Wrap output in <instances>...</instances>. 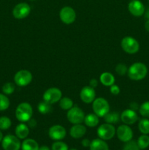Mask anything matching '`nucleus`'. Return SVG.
Returning <instances> with one entry per match:
<instances>
[{"label":"nucleus","mask_w":149,"mask_h":150,"mask_svg":"<svg viewBox=\"0 0 149 150\" xmlns=\"http://www.w3.org/2000/svg\"><path fill=\"white\" fill-rule=\"evenodd\" d=\"M129 78L133 81H140L145 79L148 74V68L142 62H135L131 64L127 71Z\"/></svg>","instance_id":"f257e3e1"},{"label":"nucleus","mask_w":149,"mask_h":150,"mask_svg":"<svg viewBox=\"0 0 149 150\" xmlns=\"http://www.w3.org/2000/svg\"><path fill=\"white\" fill-rule=\"evenodd\" d=\"M33 109L32 105L28 103H21L18 105L15 110V117L18 121L26 122L32 119Z\"/></svg>","instance_id":"f03ea898"},{"label":"nucleus","mask_w":149,"mask_h":150,"mask_svg":"<svg viewBox=\"0 0 149 150\" xmlns=\"http://www.w3.org/2000/svg\"><path fill=\"white\" fill-rule=\"evenodd\" d=\"M93 112L99 117H104L110 111V105L103 98H98L93 101L92 104Z\"/></svg>","instance_id":"7ed1b4c3"},{"label":"nucleus","mask_w":149,"mask_h":150,"mask_svg":"<svg viewBox=\"0 0 149 150\" xmlns=\"http://www.w3.org/2000/svg\"><path fill=\"white\" fill-rule=\"evenodd\" d=\"M121 48L127 54H134L138 52L140 49V44L136 39L132 37H125L121 42Z\"/></svg>","instance_id":"20e7f679"},{"label":"nucleus","mask_w":149,"mask_h":150,"mask_svg":"<svg viewBox=\"0 0 149 150\" xmlns=\"http://www.w3.org/2000/svg\"><path fill=\"white\" fill-rule=\"evenodd\" d=\"M67 120L73 125L81 124L84 121L85 114L81 108L77 106H73L68 110L67 114Z\"/></svg>","instance_id":"39448f33"},{"label":"nucleus","mask_w":149,"mask_h":150,"mask_svg":"<svg viewBox=\"0 0 149 150\" xmlns=\"http://www.w3.org/2000/svg\"><path fill=\"white\" fill-rule=\"evenodd\" d=\"M1 146L4 150H19L21 148V144L17 136L7 135L3 138Z\"/></svg>","instance_id":"423d86ee"},{"label":"nucleus","mask_w":149,"mask_h":150,"mask_svg":"<svg viewBox=\"0 0 149 150\" xmlns=\"http://www.w3.org/2000/svg\"><path fill=\"white\" fill-rule=\"evenodd\" d=\"M115 134V129L111 124L105 123L102 125L97 129V135L99 139L104 141L110 140L112 139Z\"/></svg>","instance_id":"0eeeda50"},{"label":"nucleus","mask_w":149,"mask_h":150,"mask_svg":"<svg viewBox=\"0 0 149 150\" xmlns=\"http://www.w3.org/2000/svg\"><path fill=\"white\" fill-rule=\"evenodd\" d=\"M32 81V75L29 70H21L15 73L14 76V81L19 86H26L29 85Z\"/></svg>","instance_id":"6e6552de"},{"label":"nucleus","mask_w":149,"mask_h":150,"mask_svg":"<svg viewBox=\"0 0 149 150\" xmlns=\"http://www.w3.org/2000/svg\"><path fill=\"white\" fill-rule=\"evenodd\" d=\"M62 93L58 88L52 87L47 89L43 94V100L50 104H53L61 100Z\"/></svg>","instance_id":"1a4fd4ad"},{"label":"nucleus","mask_w":149,"mask_h":150,"mask_svg":"<svg viewBox=\"0 0 149 150\" xmlns=\"http://www.w3.org/2000/svg\"><path fill=\"white\" fill-rule=\"evenodd\" d=\"M59 17L61 21L65 24H71L74 23L76 19V13L71 7H64L59 13Z\"/></svg>","instance_id":"9d476101"},{"label":"nucleus","mask_w":149,"mask_h":150,"mask_svg":"<svg viewBox=\"0 0 149 150\" xmlns=\"http://www.w3.org/2000/svg\"><path fill=\"white\" fill-rule=\"evenodd\" d=\"M31 12V7L27 3H19L15 6L13 10L14 18L17 19H23L27 17Z\"/></svg>","instance_id":"9b49d317"},{"label":"nucleus","mask_w":149,"mask_h":150,"mask_svg":"<svg viewBox=\"0 0 149 150\" xmlns=\"http://www.w3.org/2000/svg\"><path fill=\"white\" fill-rule=\"evenodd\" d=\"M116 134L118 139L123 142H129L133 138V131L127 125H122L118 127Z\"/></svg>","instance_id":"f8f14e48"},{"label":"nucleus","mask_w":149,"mask_h":150,"mask_svg":"<svg viewBox=\"0 0 149 150\" xmlns=\"http://www.w3.org/2000/svg\"><path fill=\"white\" fill-rule=\"evenodd\" d=\"M67 131L63 126L56 125L50 127L48 135L51 139L54 141H61L65 138Z\"/></svg>","instance_id":"ddd939ff"},{"label":"nucleus","mask_w":149,"mask_h":150,"mask_svg":"<svg viewBox=\"0 0 149 150\" xmlns=\"http://www.w3.org/2000/svg\"><path fill=\"white\" fill-rule=\"evenodd\" d=\"M128 10L132 16L140 17L144 14L145 9L144 4L140 0H132L129 3Z\"/></svg>","instance_id":"4468645a"},{"label":"nucleus","mask_w":149,"mask_h":150,"mask_svg":"<svg viewBox=\"0 0 149 150\" xmlns=\"http://www.w3.org/2000/svg\"><path fill=\"white\" fill-rule=\"evenodd\" d=\"M80 97L81 100L85 103H91L96 97L94 88H92L90 86H84L80 91Z\"/></svg>","instance_id":"2eb2a0df"},{"label":"nucleus","mask_w":149,"mask_h":150,"mask_svg":"<svg viewBox=\"0 0 149 150\" xmlns=\"http://www.w3.org/2000/svg\"><path fill=\"white\" fill-rule=\"evenodd\" d=\"M121 120L123 122L127 125H133L138 120V116L134 110L126 109L122 112L121 115Z\"/></svg>","instance_id":"dca6fc26"},{"label":"nucleus","mask_w":149,"mask_h":150,"mask_svg":"<svg viewBox=\"0 0 149 150\" xmlns=\"http://www.w3.org/2000/svg\"><path fill=\"white\" fill-rule=\"evenodd\" d=\"M86 133V127L81 124L74 125L70 130V134L73 139H80Z\"/></svg>","instance_id":"f3484780"},{"label":"nucleus","mask_w":149,"mask_h":150,"mask_svg":"<svg viewBox=\"0 0 149 150\" xmlns=\"http://www.w3.org/2000/svg\"><path fill=\"white\" fill-rule=\"evenodd\" d=\"M90 150H109L108 144L101 139H96L91 142Z\"/></svg>","instance_id":"a211bd4d"},{"label":"nucleus","mask_w":149,"mask_h":150,"mask_svg":"<svg viewBox=\"0 0 149 150\" xmlns=\"http://www.w3.org/2000/svg\"><path fill=\"white\" fill-rule=\"evenodd\" d=\"M15 135L19 139H26L29 134V126L23 124V123H20L16 127L15 130Z\"/></svg>","instance_id":"6ab92c4d"},{"label":"nucleus","mask_w":149,"mask_h":150,"mask_svg":"<svg viewBox=\"0 0 149 150\" xmlns=\"http://www.w3.org/2000/svg\"><path fill=\"white\" fill-rule=\"evenodd\" d=\"M101 83L105 86H110L115 83V77L113 75L108 72H105L102 73L99 78Z\"/></svg>","instance_id":"aec40b11"},{"label":"nucleus","mask_w":149,"mask_h":150,"mask_svg":"<svg viewBox=\"0 0 149 150\" xmlns=\"http://www.w3.org/2000/svg\"><path fill=\"white\" fill-rule=\"evenodd\" d=\"M84 123L86 126L89 127H96L99 122V117L95 114H89L88 115L85 116Z\"/></svg>","instance_id":"412c9836"},{"label":"nucleus","mask_w":149,"mask_h":150,"mask_svg":"<svg viewBox=\"0 0 149 150\" xmlns=\"http://www.w3.org/2000/svg\"><path fill=\"white\" fill-rule=\"evenodd\" d=\"M37 142L32 139H25L21 144L22 150H39Z\"/></svg>","instance_id":"4be33fe9"},{"label":"nucleus","mask_w":149,"mask_h":150,"mask_svg":"<svg viewBox=\"0 0 149 150\" xmlns=\"http://www.w3.org/2000/svg\"><path fill=\"white\" fill-rule=\"evenodd\" d=\"M105 121L108 124H116L120 120V115L118 112H108L106 115L104 117Z\"/></svg>","instance_id":"5701e85b"},{"label":"nucleus","mask_w":149,"mask_h":150,"mask_svg":"<svg viewBox=\"0 0 149 150\" xmlns=\"http://www.w3.org/2000/svg\"><path fill=\"white\" fill-rule=\"evenodd\" d=\"M37 110L42 114H46L51 112L53 110V108L51 104L48 103L43 100V102H41L38 104Z\"/></svg>","instance_id":"b1692460"},{"label":"nucleus","mask_w":149,"mask_h":150,"mask_svg":"<svg viewBox=\"0 0 149 150\" xmlns=\"http://www.w3.org/2000/svg\"><path fill=\"white\" fill-rule=\"evenodd\" d=\"M138 128L140 133L143 134H149V120L144 118L142 119L138 124Z\"/></svg>","instance_id":"393cba45"},{"label":"nucleus","mask_w":149,"mask_h":150,"mask_svg":"<svg viewBox=\"0 0 149 150\" xmlns=\"http://www.w3.org/2000/svg\"><path fill=\"white\" fill-rule=\"evenodd\" d=\"M59 106L63 110H70L73 107V101L67 97L61 98L59 100Z\"/></svg>","instance_id":"a878e982"},{"label":"nucleus","mask_w":149,"mask_h":150,"mask_svg":"<svg viewBox=\"0 0 149 150\" xmlns=\"http://www.w3.org/2000/svg\"><path fill=\"white\" fill-rule=\"evenodd\" d=\"M140 149H145L149 146V136L148 135L143 134L138 138L137 142Z\"/></svg>","instance_id":"bb28decb"},{"label":"nucleus","mask_w":149,"mask_h":150,"mask_svg":"<svg viewBox=\"0 0 149 150\" xmlns=\"http://www.w3.org/2000/svg\"><path fill=\"white\" fill-rule=\"evenodd\" d=\"M139 112L142 117L145 118L149 117V101H146L142 103L139 108Z\"/></svg>","instance_id":"cd10ccee"},{"label":"nucleus","mask_w":149,"mask_h":150,"mask_svg":"<svg viewBox=\"0 0 149 150\" xmlns=\"http://www.w3.org/2000/svg\"><path fill=\"white\" fill-rule=\"evenodd\" d=\"M10 106V100L5 95L0 93V111H5Z\"/></svg>","instance_id":"c85d7f7f"},{"label":"nucleus","mask_w":149,"mask_h":150,"mask_svg":"<svg viewBox=\"0 0 149 150\" xmlns=\"http://www.w3.org/2000/svg\"><path fill=\"white\" fill-rule=\"evenodd\" d=\"M12 122L10 118L7 117H0V130H7L11 126Z\"/></svg>","instance_id":"c756f323"},{"label":"nucleus","mask_w":149,"mask_h":150,"mask_svg":"<svg viewBox=\"0 0 149 150\" xmlns=\"http://www.w3.org/2000/svg\"><path fill=\"white\" fill-rule=\"evenodd\" d=\"M15 89V86L11 82L4 83V86H2V92H4V95H11L14 92Z\"/></svg>","instance_id":"7c9ffc66"},{"label":"nucleus","mask_w":149,"mask_h":150,"mask_svg":"<svg viewBox=\"0 0 149 150\" xmlns=\"http://www.w3.org/2000/svg\"><path fill=\"white\" fill-rule=\"evenodd\" d=\"M138 144H137V142L135 141H129V142H126L124 144L123 150H140Z\"/></svg>","instance_id":"2f4dec72"},{"label":"nucleus","mask_w":149,"mask_h":150,"mask_svg":"<svg viewBox=\"0 0 149 150\" xmlns=\"http://www.w3.org/2000/svg\"><path fill=\"white\" fill-rule=\"evenodd\" d=\"M127 71H128L127 67L124 64H122V63L118 64L115 67V72L117 73V74L121 76H125L127 74Z\"/></svg>","instance_id":"473e14b6"},{"label":"nucleus","mask_w":149,"mask_h":150,"mask_svg":"<svg viewBox=\"0 0 149 150\" xmlns=\"http://www.w3.org/2000/svg\"><path fill=\"white\" fill-rule=\"evenodd\" d=\"M52 150H68V146L64 142L56 141V142L53 144Z\"/></svg>","instance_id":"72a5a7b5"},{"label":"nucleus","mask_w":149,"mask_h":150,"mask_svg":"<svg viewBox=\"0 0 149 150\" xmlns=\"http://www.w3.org/2000/svg\"><path fill=\"white\" fill-rule=\"evenodd\" d=\"M110 91L111 94H112L113 95H118L120 93V88L118 87V85L113 84L110 86Z\"/></svg>","instance_id":"f704fd0d"},{"label":"nucleus","mask_w":149,"mask_h":150,"mask_svg":"<svg viewBox=\"0 0 149 150\" xmlns=\"http://www.w3.org/2000/svg\"><path fill=\"white\" fill-rule=\"evenodd\" d=\"M27 122L29 127H31V128H35L36 127L37 121L35 120H34V119H30Z\"/></svg>","instance_id":"c9c22d12"},{"label":"nucleus","mask_w":149,"mask_h":150,"mask_svg":"<svg viewBox=\"0 0 149 150\" xmlns=\"http://www.w3.org/2000/svg\"><path fill=\"white\" fill-rule=\"evenodd\" d=\"M97 85H98V81L95 79H92L90 81V82H89V86H91L92 88L96 87Z\"/></svg>","instance_id":"e433bc0d"},{"label":"nucleus","mask_w":149,"mask_h":150,"mask_svg":"<svg viewBox=\"0 0 149 150\" xmlns=\"http://www.w3.org/2000/svg\"><path fill=\"white\" fill-rule=\"evenodd\" d=\"M81 144L82 145H83V146H84V147H89L91 144V142L89 140V139H85L82 141Z\"/></svg>","instance_id":"4c0bfd02"},{"label":"nucleus","mask_w":149,"mask_h":150,"mask_svg":"<svg viewBox=\"0 0 149 150\" xmlns=\"http://www.w3.org/2000/svg\"><path fill=\"white\" fill-rule=\"evenodd\" d=\"M139 108H140V106H139V105L137 103L133 102L130 103V108H131V110L136 111V110H139Z\"/></svg>","instance_id":"58836bf2"},{"label":"nucleus","mask_w":149,"mask_h":150,"mask_svg":"<svg viewBox=\"0 0 149 150\" xmlns=\"http://www.w3.org/2000/svg\"><path fill=\"white\" fill-rule=\"evenodd\" d=\"M145 30L147 32H149V19H148L147 21L145 23Z\"/></svg>","instance_id":"ea45409f"},{"label":"nucleus","mask_w":149,"mask_h":150,"mask_svg":"<svg viewBox=\"0 0 149 150\" xmlns=\"http://www.w3.org/2000/svg\"><path fill=\"white\" fill-rule=\"evenodd\" d=\"M145 18L147 19H149V8L147 9V10H145Z\"/></svg>","instance_id":"a19ab883"},{"label":"nucleus","mask_w":149,"mask_h":150,"mask_svg":"<svg viewBox=\"0 0 149 150\" xmlns=\"http://www.w3.org/2000/svg\"><path fill=\"white\" fill-rule=\"evenodd\" d=\"M39 150H51L50 148L47 146H42L39 148Z\"/></svg>","instance_id":"79ce46f5"},{"label":"nucleus","mask_w":149,"mask_h":150,"mask_svg":"<svg viewBox=\"0 0 149 150\" xmlns=\"http://www.w3.org/2000/svg\"><path fill=\"white\" fill-rule=\"evenodd\" d=\"M2 139H3V134H2V133L1 132V130H0V142L2 141Z\"/></svg>","instance_id":"37998d69"},{"label":"nucleus","mask_w":149,"mask_h":150,"mask_svg":"<svg viewBox=\"0 0 149 150\" xmlns=\"http://www.w3.org/2000/svg\"><path fill=\"white\" fill-rule=\"evenodd\" d=\"M70 150H77L76 149H70Z\"/></svg>","instance_id":"c03bdc74"},{"label":"nucleus","mask_w":149,"mask_h":150,"mask_svg":"<svg viewBox=\"0 0 149 150\" xmlns=\"http://www.w3.org/2000/svg\"><path fill=\"white\" fill-rule=\"evenodd\" d=\"M30 1H35V0H30Z\"/></svg>","instance_id":"a18cd8bd"},{"label":"nucleus","mask_w":149,"mask_h":150,"mask_svg":"<svg viewBox=\"0 0 149 150\" xmlns=\"http://www.w3.org/2000/svg\"><path fill=\"white\" fill-rule=\"evenodd\" d=\"M129 1H132V0H129Z\"/></svg>","instance_id":"49530a36"},{"label":"nucleus","mask_w":149,"mask_h":150,"mask_svg":"<svg viewBox=\"0 0 149 150\" xmlns=\"http://www.w3.org/2000/svg\"><path fill=\"white\" fill-rule=\"evenodd\" d=\"M148 2H149V0H148Z\"/></svg>","instance_id":"de8ad7c7"}]
</instances>
